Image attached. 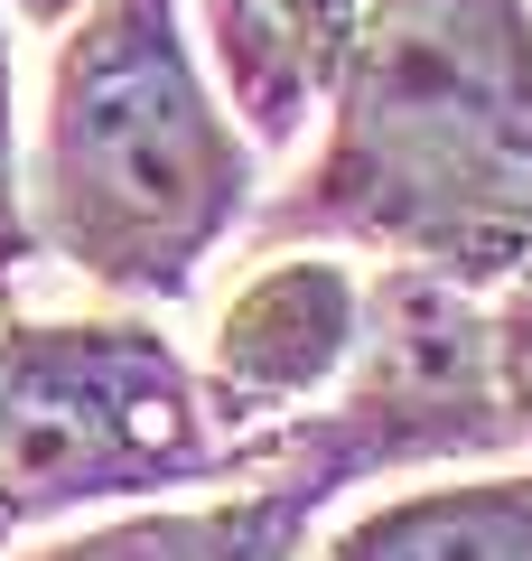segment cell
Here are the masks:
<instances>
[{"label":"cell","instance_id":"2","mask_svg":"<svg viewBox=\"0 0 532 561\" xmlns=\"http://www.w3.org/2000/svg\"><path fill=\"white\" fill-rule=\"evenodd\" d=\"M262 150L206 84L177 0H84L47 66L38 253L113 300H187L197 262L253 225Z\"/></svg>","mask_w":532,"mask_h":561},{"label":"cell","instance_id":"12","mask_svg":"<svg viewBox=\"0 0 532 561\" xmlns=\"http://www.w3.org/2000/svg\"><path fill=\"white\" fill-rule=\"evenodd\" d=\"M10 534H20V524H10V515H0V542H10Z\"/></svg>","mask_w":532,"mask_h":561},{"label":"cell","instance_id":"1","mask_svg":"<svg viewBox=\"0 0 532 561\" xmlns=\"http://www.w3.org/2000/svg\"><path fill=\"white\" fill-rule=\"evenodd\" d=\"M253 243H365L458 290L532 272V0H365L327 150Z\"/></svg>","mask_w":532,"mask_h":561},{"label":"cell","instance_id":"8","mask_svg":"<svg viewBox=\"0 0 532 561\" xmlns=\"http://www.w3.org/2000/svg\"><path fill=\"white\" fill-rule=\"evenodd\" d=\"M309 561H532V468L383 496L309 542Z\"/></svg>","mask_w":532,"mask_h":561},{"label":"cell","instance_id":"6","mask_svg":"<svg viewBox=\"0 0 532 561\" xmlns=\"http://www.w3.org/2000/svg\"><path fill=\"white\" fill-rule=\"evenodd\" d=\"M346 496L317 459L280 449L271 478H243L224 496H187V505H131L103 515L84 534L38 542L28 561H309L317 515Z\"/></svg>","mask_w":532,"mask_h":561},{"label":"cell","instance_id":"7","mask_svg":"<svg viewBox=\"0 0 532 561\" xmlns=\"http://www.w3.org/2000/svg\"><path fill=\"white\" fill-rule=\"evenodd\" d=\"M355 28H365V0H206L216 94L253 131V150L309 131V113L346 76Z\"/></svg>","mask_w":532,"mask_h":561},{"label":"cell","instance_id":"3","mask_svg":"<svg viewBox=\"0 0 532 561\" xmlns=\"http://www.w3.org/2000/svg\"><path fill=\"white\" fill-rule=\"evenodd\" d=\"M177 486H243L197 365L150 319H10L0 309V515L57 524L76 505H150Z\"/></svg>","mask_w":532,"mask_h":561},{"label":"cell","instance_id":"11","mask_svg":"<svg viewBox=\"0 0 532 561\" xmlns=\"http://www.w3.org/2000/svg\"><path fill=\"white\" fill-rule=\"evenodd\" d=\"M0 10H10V20H28V28H66L84 0H0Z\"/></svg>","mask_w":532,"mask_h":561},{"label":"cell","instance_id":"9","mask_svg":"<svg viewBox=\"0 0 532 561\" xmlns=\"http://www.w3.org/2000/svg\"><path fill=\"white\" fill-rule=\"evenodd\" d=\"M38 253V225H28V179H20V94H10V20H0V309H10V280Z\"/></svg>","mask_w":532,"mask_h":561},{"label":"cell","instance_id":"4","mask_svg":"<svg viewBox=\"0 0 532 561\" xmlns=\"http://www.w3.org/2000/svg\"><path fill=\"white\" fill-rule=\"evenodd\" d=\"M243 449H253V478L280 449H299L336 486L412 468V459H486V449H513V421L495 402V319L458 280L383 262L365 280V346H355L336 402L280 421V431H253Z\"/></svg>","mask_w":532,"mask_h":561},{"label":"cell","instance_id":"10","mask_svg":"<svg viewBox=\"0 0 532 561\" xmlns=\"http://www.w3.org/2000/svg\"><path fill=\"white\" fill-rule=\"evenodd\" d=\"M486 319H495V402H505L513 440L532 449V272L505 280V300Z\"/></svg>","mask_w":532,"mask_h":561},{"label":"cell","instance_id":"5","mask_svg":"<svg viewBox=\"0 0 532 561\" xmlns=\"http://www.w3.org/2000/svg\"><path fill=\"white\" fill-rule=\"evenodd\" d=\"M355 346H365V272L336 262L327 243L262 253V272H243L224 290L197 356L216 440H253V431H280L309 402H327L346 383Z\"/></svg>","mask_w":532,"mask_h":561}]
</instances>
